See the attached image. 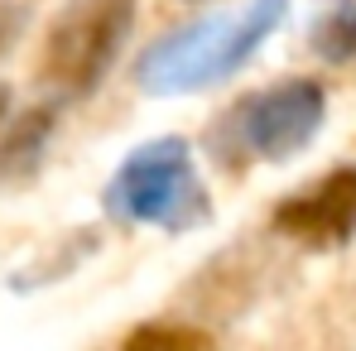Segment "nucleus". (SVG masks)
I'll return each mask as SVG.
<instances>
[{
    "label": "nucleus",
    "instance_id": "1",
    "mask_svg": "<svg viewBox=\"0 0 356 351\" xmlns=\"http://www.w3.org/2000/svg\"><path fill=\"white\" fill-rule=\"evenodd\" d=\"M284 15L289 0H250L241 15H197L135 58V82L149 97L217 87L260 54V44L284 24Z\"/></svg>",
    "mask_w": 356,
    "mask_h": 351
},
{
    "label": "nucleus",
    "instance_id": "2",
    "mask_svg": "<svg viewBox=\"0 0 356 351\" xmlns=\"http://www.w3.org/2000/svg\"><path fill=\"white\" fill-rule=\"evenodd\" d=\"M102 202L116 222L159 227L169 236H183L188 227L212 217L207 188L193 169V149L178 135H164V140H149V145L130 149L120 159V169L111 174Z\"/></svg>",
    "mask_w": 356,
    "mask_h": 351
},
{
    "label": "nucleus",
    "instance_id": "3",
    "mask_svg": "<svg viewBox=\"0 0 356 351\" xmlns=\"http://www.w3.org/2000/svg\"><path fill=\"white\" fill-rule=\"evenodd\" d=\"M140 0H72L63 5L39 49V77L63 97H87L106 82L135 29Z\"/></svg>",
    "mask_w": 356,
    "mask_h": 351
},
{
    "label": "nucleus",
    "instance_id": "4",
    "mask_svg": "<svg viewBox=\"0 0 356 351\" xmlns=\"http://www.w3.org/2000/svg\"><path fill=\"white\" fill-rule=\"evenodd\" d=\"M323 116H327V92L318 77H284L280 87H265V92H250L232 111V125H236L241 145L265 159V164H284L303 154L318 130H323Z\"/></svg>",
    "mask_w": 356,
    "mask_h": 351
},
{
    "label": "nucleus",
    "instance_id": "5",
    "mask_svg": "<svg viewBox=\"0 0 356 351\" xmlns=\"http://www.w3.org/2000/svg\"><path fill=\"white\" fill-rule=\"evenodd\" d=\"M275 231L313 245V250H337L356 236V169L342 164L332 174H323L318 183L289 193L275 207Z\"/></svg>",
    "mask_w": 356,
    "mask_h": 351
},
{
    "label": "nucleus",
    "instance_id": "6",
    "mask_svg": "<svg viewBox=\"0 0 356 351\" xmlns=\"http://www.w3.org/2000/svg\"><path fill=\"white\" fill-rule=\"evenodd\" d=\"M308 49L332 67L356 63V0H318L308 24Z\"/></svg>",
    "mask_w": 356,
    "mask_h": 351
},
{
    "label": "nucleus",
    "instance_id": "7",
    "mask_svg": "<svg viewBox=\"0 0 356 351\" xmlns=\"http://www.w3.org/2000/svg\"><path fill=\"white\" fill-rule=\"evenodd\" d=\"M202 332H178V327H140L130 332V347H202Z\"/></svg>",
    "mask_w": 356,
    "mask_h": 351
},
{
    "label": "nucleus",
    "instance_id": "8",
    "mask_svg": "<svg viewBox=\"0 0 356 351\" xmlns=\"http://www.w3.org/2000/svg\"><path fill=\"white\" fill-rule=\"evenodd\" d=\"M5 120H10V87L0 82V125H5Z\"/></svg>",
    "mask_w": 356,
    "mask_h": 351
}]
</instances>
